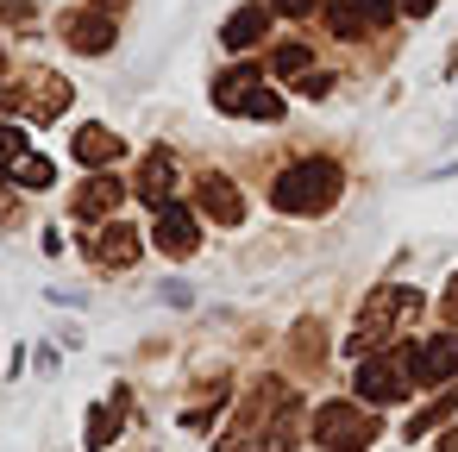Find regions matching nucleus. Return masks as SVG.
I'll use <instances>...</instances> for the list:
<instances>
[{"mask_svg": "<svg viewBox=\"0 0 458 452\" xmlns=\"http://www.w3.org/2000/svg\"><path fill=\"white\" fill-rule=\"evenodd\" d=\"M439 452H458V427H445V433H439Z\"/></svg>", "mask_w": 458, "mask_h": 452, "instance_id": "obj_25", "label": "nucleus"}, {"mask_svg": "<svg viewBox=\"0 0 458 452\" xmlns=\"http://www.w3.org/2000/svg\"><path fill=\"white\" fill-rule=\"evenodd\" d=\"M452 408H458V389H445V396H433V402H427V408H420V414H414V421H408L402 433H408V439H420L427 427H445V421H452Z\"/></svg>", "mask_w": 458, "mask_h": 452, "instance_id": "obj_19", "label": "nucleus"}, {"mask_svg": "<svg viewBox=\"0 0 458 452\" xmlns=\"http://www.w3.org/2000/svg\"><path fill=\"white\" fill-rule=\"evenodd\" d=\"M408 371H414V383H452V377H458V333L445 327L439 339H427V345H414V358H408Z\"/></svg>", "mask_w": 458, "mask_h": 452, "instance_id": "obj_8", "label": "nucleus"}, {"mask_svg": "<svg viewBox=\"0 0 458 452\" xmlns=\"http://www.w3.org/2000/svg\"><path fill=\"white\" fill-rule=\"evenodd\" d=\"M264 26H270V7H239L220 38H226V51H251V45L264 38Z\"/></svg>", "mask_w": 458, "mask_h": 452, "instance_id": "obj_14", "label": "nucleus"}, {"mask_svg": "<svg viewBox=\"0 0 458 452\" xmlns=\"http://www.w3.org/2000/svg\"><path fill=\"white\" fill-rule=\"evenodd\" d=\"M64 38H70L82 57H101V51H114V20H101V13H70V20H64Z\"/></svg>", "mask_w": 458, "mask_h": 452, "instance_id": "obj_10", "label": "nucleus"}, {"mask_svg": "<svg viewBox=\"0 0 458 452\" xmlns=\"http://www.w3.org/2000/svg\"><path fill=\"white\" fill-rule=\"evenodd\" d=\"M439 314H445V327H458V277L445 283V295H439Z\"/></svg>", "mask_w": 458, "mask_h": 452, "instance_id": "obj_23", "label": "nucleus"}, {"mask_svg": "<svg viewBox=\"0 0 458 452\" xmlns=\"http://www.w3.org/2000/svg\"><path fill=\"white\" fill-rule=\"evenodd\" d=\"M308 70V45H283L276 51V76H301Z\"/></svg>", "mask_w": 458, "mask_h": 452, "instance_id": "obj_22", "label": "nucleus"}, {"mask_svg": "<svg viewBox=\"0 0 458 452\" xmlns=\"http://www.w3.org/2000/svg\"><path fill=\"white\" fill-rule=\"evenodd\" d=\"M214 107H220V114H251V120H283V95H270V89H264L258 64L226 70V76L214 82Z\"/></svg>", "mask_w": 458, "mask_h": 452, "instance_id": "obj_5", "label": "nucleus"}, {"mask_svg": "<svg viewBox=\"0 0 458 452\" xmlns=\"http://www.w3.org/2000/svg\"><path fill=\"white\" fill-rule=\"evenodd\" d=\"M414 289H377L370 302H364V314H358V327H352V339H345V352H370V345H383L408 314H414Z\"/></svg>", "mask_w": 458, "mask_h": 452, "instance_id": "obj_6", "label": "nucleus"}, {"mask_svg": "<svg viewBox=\"0 0 458 452\" xmlns=\"http://www.w3.org/2000/svg\"><path fill=\"white\" fill-rule=\"evenodd\" d=\"M151 239H157V252H170V258H189V252L201 245V220H195V208H182V201H164V208H157V220H151Z\"/></svg>", "mask_w": 458, "mask_h": 452, "instance_id": "obj_7", "label": "nucleus"}, {"mask_svg": "<svg viewBox=\"0 0 458 452\" xmlns=\"http://www.w3.org/2000/svg\"><path fill=\"white\" fill-rule=\"evenodd\" d=\"M195 208H201L208 220H220V226H239V220H245V195H239L226 176H214V170L195 183Z\"/></svg>", "mask_w": 458, "mask_h": 452, "instance_id": "obj_9", "label": "nucleus"}, {"mask_svg": "<svg viewBox=\"0 0 458 452\" xmlns=\"http://www.w3.org/2000/svg\"><path fill=\"white\" fill-rule=\"evenodd\" d=\"M89 258L107 264V270H126V264H139V233L132 226H107V233L89 239Z\"/></svg>", "mask_w": 458, "mask_h": 452, "instance_id": "obj_11", "label": "nucleus"}, {"mask_svg": "<svg viewBox=\"0 0 458 452\" xmlns=\"http://www.w3.org/2000/svg\"><path fill=\"white\" fill-rule=\"evenodd\" d=\"M120 195H126V189H120L114 176H89V183H82V195H76V214H82V220H101V214H114V208H120Z\"/></svg>", "mask_w": 458, "mask_h": 452, "instance_id": "obj_16", "label": "nucleus"}, {"mask_svg": "<svg viewBox=\"0 0 458 452\" xmlns=\"http://www.w3.org/2000/svg\"><path fill=\"white\" fill-rule=\"evenodd\" d=\"M120 151H126V145H120V139H114L107 126H82V132H76V158H82L89 170H107V164H114Z\"/></svg>", "mask_w": 458, "mask_h": 452, "instance_id": "obj_15", "label": "nucleus"}, {"mask_svg": "<svg viewBox=\"0 0 458 452\" xmlns=\"http://www.w3.org/2000/svg\"><path fill=\"white\" fill-rule=\"evenodd\" d=\"M7 176H13L20 189H51V183H57V164H51V158H38V151H26V158H13V164H7Z\"/></svg>", "mask_w": 458, "mask_h": 452, "instance_id": "obj_18", "label": "nucleus"}, {"mask_svg": "<svg viewBox=\"0 0 458 452\" xmlns=\"http://www.w3.org/2000/svg\"><path fill=\"white\" fill-rule=\"evenodd\" d=\"M0 107H13V101H0Z\"/></svg>", "mask_w": 458, "mask_h": 452, "instance_id": "obj_26", "label": "nucleus"}, {"mask_svg": "<svg viewBox=\"0 0 458 452\" xmlns=\"http://www.w3.org/2000/svg\"><path fill=\"white\" fill-rule=\"evenodd\" d=\"M295 433H301V402H289L270 427H264V439H258V452H295Z\"/></svg>", "mask_w": 458, "mask_h": 452, "instance_id": "obj_17", "label": "nucleus"}, {"mask_svg": "<svg viewBox=\"0 0 458 452\" xmlns=\"http://www.w3.org/2000/svg\"><path fill=\"white\" fill-rule=\"evenodd\" d=\"M220 402H226V383H214L195 408H182V427H189V433H208V427H214V414H220Z\"/></svg>", "mask_w": 458, "mask_h": 452, "instance_id": "obj_21", "label": "nucleus"}, {"mask_svg": "<svg viewBox=\"0 0 458 452\" xmlns=\"http://www.w3.org/2000/svg\"><path fill=\"white\" fill-rule=\"evenodd\" d=\"M308 101H320V95H333V76H308V89H301Z\"/></svg>", "mask_w": 458, "mask_h": 452, "instance_id": "obj_24", "label": "nucleus"}, {"mask_svg": "<svg viewBox=\"0 0 458 452\" xmlns=\"http://www.w3.org/2000/svg\"><path fill=\"white\" fill-rule=\"evenodd\" d=\"M295 396H289V383L283 377H264L245 402H239V421H233V433L220 439V452H258V439H264V427L289 408Z\"/></svg>", "mask_w": 458, "mask_h": 452, "instance_id": "obj_2", "label": "nucleus"}, {"mask_svg": "<svg viewBox=\"0 0 458 452\" xmlns=\"http://www.w3.org/2000/svg\"><path fill=\"white\" fill-rule=\"evenodd\" d=\"M377 414L370 408H352V402H320L314 408V446L320 452H364L377 439Z\"/></svg>", "mask_w": 458, "mask_h": 452, "instance_id": "obj_3", "label": "nucleus"}, {"mask_svg": "<svg viewBox=\"0 0 458 452\" xmlns=\"http://www.w3.org/2000/svg\"><path fill=\"white\" fill-rule=\"evenodd\" d=\"M339 189H345V170H339L333 158H301V164H289V170L276 176L270 201H276L283 214H327V208L339 201Z\"/></svg>", "mask_w": 458, "mask_h": 452, "instance_id": "obj_1", "label": "nucleus"}, {"mask_svg": "<svg viewBox=\"0 0 458 452\" xmlns=\"http://www.w3.org/2000/svg\"><path fill=\"white\" fill-rule=\"evenodd\" d=\"M408 358H414V345H389V352H377V358H358V371H352V389H358L364 402H402V396L414 389V371H408Z\"/></svg>", "mask_w": 458, "mask_h": 452, "instance_id": "obj_4", "label": "nucleus"}, {"mask_svg": "<svg viewBox=\"0 0 458 452\" xmlns=\"http://www.w3.org/2000/svg\"><path fill=\"white\" fill-rule=\"evenodd\" d=\"M120 408H126V389L114 396V408H95V414H89V452H101V446L120 433Z\"/></svg>", "mask_w": 458, "mask_h": 452, "instance_id": "obj_20", "label": "nucleus"}, {"mask_svg": "<svg viewBox=\"0 0 458 452\" xmlns=\"http://www.w3.org/2000/svg\"><path fill=\"white\" fill-rule=\"evenodd\" d=\"M64 107H70V82H64V76H32L26 114H32V120H57Z\"/></svg>", "mask_w": 458, "mask_h": 452, "instance_id": "obj_12", "label": "nucleus"}, {"mask_svg": "<svg viewBox=\"0 0 458 452\" xmlns=\"http://www.w3.org/2000/svg\"><path fill=\"white\" fill-rule=\"evenodd\" d=\"M170 183H176V164H170V151H151V158L139 164V195H145L151 208H164V201H170Z\"/></svg>", "mask_w": 458, "mask_h": 452, "instance_id": "obj_13", "label": "nucleus"}]
</instances>
